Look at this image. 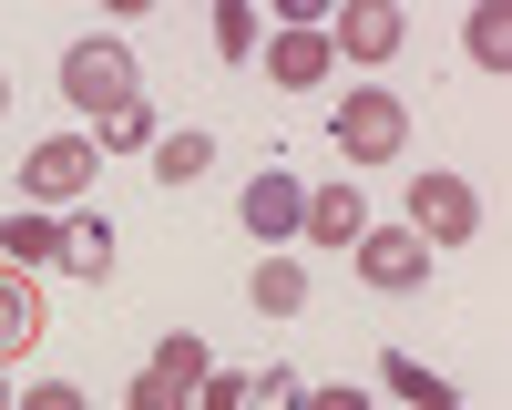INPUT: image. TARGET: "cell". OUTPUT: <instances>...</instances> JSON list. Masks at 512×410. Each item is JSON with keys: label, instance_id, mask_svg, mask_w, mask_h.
I'll return each instance as SVG.
<instances>
[{"label": "cell", "instance_id": "18", "mask_svg": "<svg viewBox=\"0 0 512 410\" xmlns=\"http://www.w3.org/2000/svg\"><path fill=\"white\" fill-rule=\"evenodd\" d=\"M93 154H154V103H123L113 123H93Z\"/></svg>", "mask_w": 512, "mask_h": 410}, {"label": "cell", "instance_id": "3", "mask_svg": "<svg viewBox=\"0 0 512 410\" xmlns=\"http://www.w3.org/2000/svg\"><path fill=\"white\" fill-rule=\"evenodd\" d=\"M400 226L431 246V257H441V246H472L482 236V195L461 185V175H410V216Z\"/></svg>", "mask_w": 512, "mask_h": 410}, {"label": "cell", "instance_id": "14", "mask_svg": "<svg viewBox=\"0 0 512 410\" xmlns=\"http://www.w3.org/2000/svg\"><path fill=\"white\" fill-rule=\"evenodd\" d=\"M62 267H72V277H113V226L93 216V205L62 226Z\"/></svg>", "mask_w": 512, "mask_h": 410}, {"label": "cell", "instance_id": "11", "mask_svg": "<svg viewBox=\"0 0 512 410\" xmlns=\"http://www.w3.org/2000/svg\"><path fill=\"white\" fill-rule=\"evenodd\" d=\"M246 298L267 308V318H297V308H308V267H297L287 246H267V257H256V277H246Z\"/></svg>", "mask_w": 512, "mask_h": 410}, {"label": "cell", "instance_id": "17", "mask_svg": "<svg viewBox=\"0 0 512 410\" xmlns=\"http://www.w3.org/2000/svg\"><path fill=\"white\" fill-rule=\"evenodd\" d=\"M216 52H226V62H256V52H267V21H256L246 0H216Z\"/></svg>", "mask_w": 512, "mask_h": 410}, {"label": "cell", "instance_id": "10", "mask_svg": "<svg viewBox=\"0 0 512 410\" xmlns=\"http://www.w3.org/2000/svg\"><path fill=\"white\" fill-rule=\"evenodd\" d=\"M0 267H62V226L52 216H41V205H31V216H0Z\"/></svg>", "mask_w": 512, "mask_h": 410}, {"label": "cell", "instance_id": "21", "mask_svg": "<svg viewBox=\"0 0 512 410\" xmlns=\"http://www.w3.org/2000/svg\"><path fill=\"white\" fill-rule=\"evenodd\" d=\"M185 410H246V369H205Z\"/></svg>", "mask_w": 512, "mask_h": 410}, {"label": "cell", "instance_id": "2", "mask_svg": "<svg viewBox=\"0 0 512 410\" xmlns=\"http://www.w3.org/2000/svg\"><path fill=\"white\" fill-rule=\"evenodd\" d=\"M328 134H338V154H349V164H400V154H410V113H400L390 82H359V93H338Z\"/></svg>", "mask_w": 512, "mask_h": 410}, {"label": "cell", "instance_id": "1", "mask_svg": "<svg viewBox=\"0 0 512 410\" xmlns=\"http://www.w3.org/2000/svg\"><path fill=\"white\" fill-rule=\"evenodd\" d=\"M62 93L93 113V123H113L123 103H144V72H134V41H113V31H93V41H72L62 52Z\"/></svg>", "mask_w": 512, "mask_h": 410}, {"label": "cell", "instance_id": "6", "mask_svg": "<svg viewBox=\"0 0 512 410\" xmlns=\"http://www.w3.org/2000/svg\"><path fill=\"white\" fill-rule=\"evenodd\" d=\"M359 277L369 287H431V246H420L400 216L390 226H359Z\"/></svg>", "mask_w": 512, "mask_h": 410}, {"label": "cell", "instance_id": "8", "mask_svg": "<svg viewBox=\"0 0 512 410\" xmlns=\"http://www.w3.org/2000/svg\"><path fill=\"white\" fill-rule=\"evenodd\" d=\"M267 82H287V93H308V82H328V31H267Z\"/></svg>", "mask_w": 512, "mask_h": 410}, {"label": "cell", "instance_id": "24", "mask_svg": "<svg viewBox=\"0 0 512 410\" xmlns=\"http://www.w3.org/2000/svg\"><path fill=\"white\" fill-rule=\"evenodd\" d=\"M297 410H369V390H349V380H328V390H297Z\"/></svg>", "mask_w": 512, "mask_h": 410}, {"label": "cell", "instance_id": "9", "mask_svg": "<svg viewBox=\"0 0 512 410\" xmlns=\"http://www.w3.org/2000/svg\"><path fill=\"white\" fill-rule=\"evenodd\" d=\"M359 226H369L359 185H308V216H297V236H318V246H359Z\"/></svg>", "mask_w": 512, "mask_h": 410}, {"label": "cell", "instance_id": "19", "mask_svg": "<svg viewBox=\"0 0 512 410\" xmlns=\"http://www.w3.org/2000/svg\"><path fill=\"white\" fill-rule=\"evenodd\" d=\"M461 41H472V62H492V72L512 62V21H502V11H472V21H461Z\"/></svg>", "mask_w": 512, "mask_h": 410}, {"label": "cell", "instance_id": "26", "mask_svg": "<svg viewBox=\"0 0 512 410\" xmlns=\"http://www.w3.org/2000/svg\"><path fill=\"white\" fill-rule=\"evenodd\" d=\"M0 113H11V82H0Z\"/></svg>", "mask_w": 512, "mask_h": 410}, {"label": "cell", "instance_id": "12", "mask_svg": "<svg viewBox=\"0 0 512 410\" xmlns=\"http://www.w3.org/2000/svg\"><path fill=\"white\" fill-rule=\"evenodd\" d=\"M31 339H41V298H31V277H21V267H0V369H11Z\"/></svg>", "mask_w": 512, "mask_h": 410}, {"label": "cell", "instance_id": "5", "mask_svg": "<svg viewBox=\"0 0 512 410\" xmlns=\"http://www.w3.org/2000/svg\"><path fill=\"white\" fill-rule=\"evenodd\" d=\"M93 134H52V144H31V164H21V185H31V205H72L82 185H93Z\"/></svg>", "mask_w": 512, "mask_h": 410}, {"label": "cell", "instance_id": "15", "mask_svg": "<svg viewBox=\"0 0 512 410\" xmlns=\"http://www.w3.org/2000/svg\"><path fill=\"white\" fill-rule=\"evenodd\" d=\"M205 164H216V134H195V123H185V134L154 144V185H195Z\"/></svg>", "mask_w": 512, "mask_h": 410}, {"label": "cell", "instance_id": "22", "mask_svg": "<svg viewBox=\"0 0 512 410\" xmlns=\"http://www.w3.org/2000/svg\"><path fill=\"white\" fill-rule=\"evenodd\" d=\"M123 410H185V390L164 380V369H144V380H134V400H123Z\"/></svg>", "mask_w": 512, "mask_h": 410}, {"label": "cell", "instance_id": "13", "mask_svg": "<svg viewBox=\"0 0 512 410\" xmlns=\"http://www.w3.org/2000/svg\"><path fill=\"white\" fill-rule=\"evenodd\" d=\"M379 380H390V400H410V410H461V390L441 380V369H420L410 349H390V359H379Z\"/></svg>", "mask_w": 512, "mask_h": 410}, {"label": "cell", "instance_id": "4", "mask_svg": "<svg viewBox=\"0 0 512 410\" xmlns=\"http://www.w3.org/2000/svg\"><path fill=\"white\" fill-rule=\"evenodd\" d=\"M236 216H246V236H256V246H297V216H308V185H297L287 164H256Z\"/></svg>", "mask_w": 512, "mask_h": 410}, {"label": "cell", "instance_id": "25", "mask_svg": "<svg viewBox=\"0 0 512 410\" xmlns=\"http://www.w3.org/2000/svg\"><path fill=\"white\" fill-rule=\"evenodd\" d=\"M11 400H21V390H11V369H0V410H11Z\"/></svg>", "mask_w": 512, "mask_h": 410}, {"label": "cell", "instance_id": "23", "mask_svg": "<svg viewBox=\"0 0 512 410\" xmlns=\"http://www.w3.org/2000/svg\"><path fill=\"white\" fill-rule=\"evenodd\" d=\"M11 410H93V400H82V390H72V380H41V390H21V400H11Z\"/></svg>", "mask_w": 512, "mask_h": 410}, {"label": "cell", "instance_id": "7", "mask_svg": "<svg viewBox=\"0 0 512 410\" xmlns=\"http://www.w3.org/2000/svg\"><path fill=\"white\" fill-rule=\"evenodd\" d=\"M328 52H349V62H390V52H400V11H390V0H349V11L328 21Z\"/></svg>", "mask_w": 512, "mask_h": 410}, {"label": "cell", "instance_id": "16", "mask_svg": "<svg viewBox=\"0 0 512 410\" xmlns=\"http://www.w3.org/2000/svg\"><path fill=\"white\" fill-rule=\"evenodd\" d=\"M144 369H164V380H175V390L195 400V380H205V369H216V359H205V339H195V328H164V349H154Z\"/></svg>", "mask_w": 512, "mask_h": 410}, {"label": "cell", "instance_id": "20", "mask_svg": "<svg viewBox=\"0 0 512 410\" xmlns=\"http://www.w3.org/2000/svg\"><path fill=\"white\" fill-rule=\"evenodd\" d=\"M297 390H308L297 369H256V380H246V410H297Z\"/></svg>", "mask_w": 512, "mask_h": 410}]
</instances>
